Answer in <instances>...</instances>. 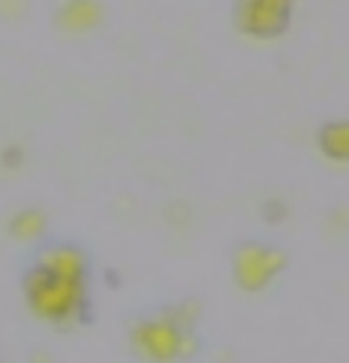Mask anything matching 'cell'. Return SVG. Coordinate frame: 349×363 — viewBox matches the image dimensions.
Wrapping results in <instances>:
<instances>
[{
    "label": "cell",
    "mask_w": 349,
    "mask_h": 363,
    "mask_svg": "<svg viewBox=\"0 0 349 363\" xmlns=\"http://www.w3.org/2000/svg\"><path fill=\"white\" fill-rule=\"evenodd\" d=\"M26 296L41 318L65 323L77 318L85 308V281L63 279L36 267L26 277Z\"/></svg>",
    "instance_id": "obj_1"
},
{
    "label": "cell",
    "mask_w": 349,
    "mask_h": 363,
    "mask_svg": "<svg viewBox=\"0 0 349 363\" xmlns=\"http://www.w3.org/2000/svg\"><path fill=\"white\" fill-rule=\"evenodd\" d=\"M132 346L152 363H175L198 351V338L165 311L162 316L140 321L132 328Z\"/></svg>",
    "instance_id": "obj_2"
},
{
    "label": "cell",
    "mask_w": 349,
    "mask_h": 363,
    "mask_svg": "<svg viewBox=\"0 0 349 363\" xmlns=\"http://www.w3.org/2000/svg\"><path fill=\"white\" fill-rule=\"evenodd\" d=\"M287 264L282 249L247 242L235 252V279L245 291H259Z\"/></svg>",
    "instance_id": "obj_3"
},
{
    "label": "cell",
    "mask_w": 349,
    "mask_h": 363,
    "mask_svg": "<svg viewBox=\"0 0 349 363\" xmlns=\"http://www.w3.org/2000/svg\"><path fill=\"white\" fill-rule=\"evenodd\" d=\"M292 0H237V26L247 35L274 38L287 28Z\"/></svg>",
    "instance_id": "obj_4"
},
{
    "label": "cell",
    "mask_w": 349,
    "mask_h": 363,
    "mask_svg": "<svg viewBox=\"0 0 349 363\" xmlns=\"http://www.w3.org/2000/svg\"><path fill=\"white\" fill-rule=\"evenodd\" d=\"M38 267L55 274V277L85 281L87 257L73 244H50L38 254Z\"/></svg>",
    "instance_id": "obj_5"
},
{
    "label": "cell",
    "mask_w": 349,
    "mask_h": 363,
    "mask_svg": "<svg viewBox=\"0 0 349 363\" xmlns=\"http://www.w3.org/2000/svg\"><path fill=\"white\" fill-rule=\"evenodd\" d=\"M102 11L95 0H68L58 13V23L68 33H87L100 23Z\"/></svg>",
    "instance_id": "obj_6"
},
{
    "label": "cell",
    "mask_w": 349,
    "mask_h": 363,
    "mask_svg": "<svg viewBox=\"0 0 349 363\" xmlns=\"http://www.w3.org/2000/svg\"><path fill=\"white\" fill-rule=\"evenodd\" d=\"M324 155L339 162H349V122H329L319 132Z\"/></svg>",
    "instance_id": "obj_7"
},
{
    "label": "cell",
    "mask_w": 349,
    "mask_h": 363,
    "mask_svg": "<svg viewBox=\"0 0 349 363\" xmlns=\"http://www.w3.org/2000/svg\"><path fill=\"white\" fill-rule=\"evenodd\" d=\"M45 232V214L38 209H26L11 222V234L16 239H38Z\"/></svg>",
    "instance_id": "obj_8"
}]
</instances>
